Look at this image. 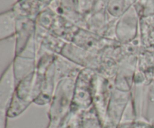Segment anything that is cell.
Listing matches in <instances>:
<instances>
[{
	"mask_svg": "<svg viewBox=\"0 0 154 128\" xmlns=\"http://www.w3.org/2000/svg\"><path fill=\"white\" fill-rule=\"evenodd\" d=\"M75 85L74 78H66L57 82L55 93L50 103L48 128L68 127Z\"/></svg>",
	"mask_w": 154,
	"mask_h": 128,
	"instance_id": "cell-1",
	"label": "cell"
},
{
	"mask_svg": "<svg viewBox=\"0 0 154 128\" xmlns=\"http://www.w3.org/2000/svg\"><path fill=\"white\" fill-rule=\"evenodd\" d=\"M96 73L93 69L83 68L75 79L70 110L72 113L87 110L93 105V82Z\"/></svg>",
	"mask_w": 154,
	"mask_h": 128,
	"instance_id": "cell-2",
	"label": "cell"
},
{
	"mask_svg": "<svg viewBox=\"0 0 154 128\" xmlns=\"http://www.w3.org/2000/svg\"><path fill=\"white\" fill-rule=\"evenodd\" d=\"M34 76L35 72L26 76L16 84L14 93L8 109V118H14L19 116L33 103Z\"/></svg>",
	"mask_w": 154,
	"mask_h": 128,
	"instance_id": "cell-3",
	"label": "cell"
},
{
	"mask_svg": "<svg viewBox=\"0 0 154 128\" xmlns=\"http://www.w3.org/2000/svg\"><path fill=\"white\" fill-rule=\"evenodd\" d=\"M140 16L135 6H132L116 22V39L120 43H126L139 37Z\"/></svg>",
	"mask_w": 154,
	"mask_h": 128,
	"instance_id": "cell-4",
	"label": "cell"
},
{
	"mask_svg": "<svg viewBox=\"0 0 154 128\" xmlns=\"http://www.w3.org/2000/svg\"><path fill=\"white\" fill-rule=\"evenodd\" d=\"M132 100V91H123L113 87L107 111L105 128H117L125 110Z\"/></svg>",
	"mask_w": 154,
	"mask_h": 128,
	"instance_id": "cell-5",
	"label": "cell"
},
{
	"mask_svg": "<svg viewBox=\"0 0 154 128\" xmlns=\"http://www.w3.org/2000/svg\"><path fill=\"white\" fill-rule=\"evenodd\" d=\"M112 82L96 73L93 82V106L102 124L105 123L108 104L113 89Z\"/></svg>",
	"mask_w": 154,
	"mask_h": 128,
	"instance_id": "cell-6",
	"label": "cell"
},
{
	"mask_svg": "<svg viewBox=\"0 0 154 128\" xmlns=\"http://www.w3.org/2000/svg\"><path fill=\"white\" fill-rule=\"evenodd\" d=\"M16 88L12 62L2 73L0 81V128H6L7 112Z\"/></svg>",
	"mask_w": 154,
	"mask_h": 128,
	"instance_id": "cell-7",
	"label": "cell"
},
{
	"mask_svg": "<svg viewBox=\"0 0 154 128\" xmlns=\"http://www.w3.org/2000/svg\"><path fill=\"white\" fill-rule=\"evenodd\" d=\"M60 55L83 68H90L96 71L101 62L99 55L82 49L72 42L66 43Z\"/></svg>",
	"mask_w": 154,
	"mask_h": 128,
	"instance_id": "cell-8",
	"label": "cell"
},
{
	"mask_svg": "<svg viewBox=\"0 0 154 128\" xmlns=\"http://www.w3.org/2000/svg\"><path fill=\"white\" fill-rule=\"evenodd\" d=\"M35 25V19L17 14L15 55H20L30 40L34 37Z\"/></svg>",
	"mask_w": 154,
	"mask_h": 128,
	"instance_id": "cell-9",
	"label": "cell"
},
{
	"mask_svg": "<svg viewBox=\"0 0 154 128\" xmlns=\"http://www.w3.org/2000/svg\"><path fill=\"white\" fill-rule=\"evenodd\" d=\"M79 28L69 19L57 14L50 31L65 41L72 42Z\"/></svg>",
	"mask_w": 154,
	"mask_h": 128,
	"instance_id": "cell-10",
	"label": "cell"
},
{
	"mask_svg": "<svg viewBox=\"0 0 154 128\" xmlns=\"http://www.w3.org/2000/svg\"><path fill=\"white\" fill-rule=\"evenodd\" d=\"M54 65L57 82L66 78L76 79L83 69V67H80L61 55H56Z\"/></svg>",
	"mask_w": 154,
	"mask_h": 128,
	"instance_id": "cell-11",
	"label": "cell"
},
{
	"mask_svg": "<svg viewBox=\"0 0 154 128\" xmlns=\"http://www.w3.org/2000/svg\"><path fill=\"white\" fill-rule=\"evenodd\" d=\"M17 13L14 8L0 15V40H4L15 37L17 33Z\"/></svg>",
	"mask_w": 154,
	"mask_h": 128,
	"instance_id": "cell-12",
	"label": "cell"
},
{
	"mask_svg": "<svg viewBox=\"0 0 154 128\" xmlns=\"http://www.w3.org/2000/svg\"><path fill=\"white\" fill-rule=\"evenodd\" d=\"M11 62L17 84L26 76L34 73L36 69L37 59L15 55Z\"/></svg>",
	"mask_w": 154,
	"mask_h": 128,
	"instance_id": "cell-13",
	"label": "cell"
},
{
	"mask_svg": "<svg viewBox=\"0 0 154 128\" xmlns=\"http://www.w3.org/2000/svg\"><path fill=\"white\" fill-rule=\"evenodd\" d=\"M137 70L144 73L149 83L154 79V48L142 47L138 56Z\"/></svg>",
	"mask_w": 154,
	"mask_h": 128,
	"instance_id": "cell-14",
	"label": "cell"
},
{
	"mask_svg": "<svg viewBox=\"0 0 154 128\" xmlns=\"http://www.w3.org/2000/svg\"><path fill=\"white\" fill-rule=\"evenodd\" d=\"M141 119L154 124V79L150 84L144 86Z\"/></svg>",
	"mask_w": 154,
	"mask_h": 128,
	"instance_id": "cell-15",
	"label": "cell"
},
{
	"mask_svg": "<svg viewBox=\"0 0 154 128\" xmlns=\"http://www.w3.org/2000/svg\"><path fill=\"white\" fill-rule=\"evenodd\" d=\"M139 37L144 48H154V15L140 18Z\"/></svg>",
	"mask_w": 154,
	"mask_h": 128,
	"instance_id": "cell-16",
	"label": "cell"
},
{
	"mask_svg": "<svg viewBox=\"0 0 154 128\" xmlns=\"http://www.w3.org/2000/svg\"><path fill=\"white\" fill-rule=\"evenodd\" d=\"M136 0H109L106 10L114 19H118L135 4Z\"/></svg>",
	"mask_w": 154,
	"mask_h": 128,
	"instance_id": "cell-17",
	"label": "cell"
},
{
	"mask_svg": "<svg viewBox=\"0 0 154 128\" xmlns=\"http://www.w3.org/2000/svg\"><path fill=\"white\" fill-rule=\"evenodd\" d=\"M80 128H103V124L93 105L89 109L81 112Z\"/></svg>",
	"mask_w": 154,
	"mask_h": 128,
	"instance_id": "cell-18",
	"label": "cell"
},
{
	"mask_svg": "<svg viewBox=\"0 0 154 128\" xmlns=\"http://www.w3.org/2000/svg\"><path fill=\"white\" fill-rule=\"evenodd\" d=\"M133 128H154V124L144 119H135L132 121Z\"/></svg>",
	"mask_w": 154,
	"mask_h": 128,
	"instance_id": "cell-19",
	"label": "cell"
},
{
	"mask_svg": "<svg viewBox=\"0 0 154 128\" xmlns=\"http://www.w3.org/2000/svg\"><path fill=\"white\" fill-rule=\"evenodd\" d=\"M132 121H123L119 124L117 128H133L132 127Z\"/></svg>",
	"mask_w": 154,
	"mask_h": 128,
	"instance_id": "cell-20",
	"label": "cell"
},
{
	"mask_svg": "<svg viewBox=\"0 0 154 128\" xmlns=\"http://www.w3.org/2000/svg\"><path fill=\"white\" fill-rule=\"evenodd\" d=\"M68 128H70V127H68Z\"/></svg>",
	"mask_w": 154,
	"mask_h": 128,
	"instance_id": "cell-21",
	"label": "cell"
},
{
	"mask_svg": "<svg viewBox=\"0 0 154 128\" xmlns=\"http://www.w3.org/2000/svg\"><path fill=\"white\" fill-rule=\"evenodd\" d=\"M18 1H19V0H18Z\"/></svg>",
	"mask_w": 154,
	"mask_h": 128,
	"instance_id": "cell-22",
	"label": "cell"
}]
</instances>
